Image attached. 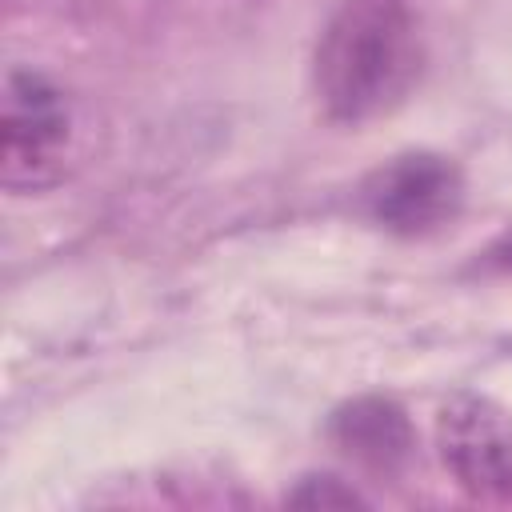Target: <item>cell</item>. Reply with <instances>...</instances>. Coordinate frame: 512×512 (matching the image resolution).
<instances>
[{
	"label": "cell",
	"instance_id": "cell-1",
	"mask_svg": "<svg viewBox=\"0 0 512 512\" xmlns=\"http://www.w3.org/2000/svg\"><path fill=\"white\" fill-rule=\"evenodd\" d=\"M420 68L412 0H340L316 44V96L340 124L372 120L404 100Z\"/></svg>",
	"mask_w": 512,
	"mask_h": 512
},
{
	"label": "cell",
	"instance_id": "cell-2",
	"mask_svg": "<svg viewBox=\"0 0 512 512\" xmlns=\"http://www.w3.org/2000/svg\"><path fill=\"white\" fill-rule=\"evenodd\" d=\"M72 148V116L44 76L12 72L0 120V180L8 192H44L64 176Z\"/></svg>",
	"mask_w": 512,
	"mask_h": 512
},
{
	"label": "cell",
	"instance_id": "cell-3",
	"mask_svg": "<svg viewBox=\"0 0 512 512\" xmlns=\"http://www.w3.org/2000/svg\"><path fill=\"white\" fill-rule=\"evenodd\" d=\"M464 180L448 156L404 152L380 164L364 184V208L376 224L400 236H424L460 212Z\"/></svg>",
	"mask_w": 512,
	"mask_h": 512
},
{
	"label": "cell",
	"instance_id": "cell-4",
	"mask_svg": "<svg viewBox=\"0 0 512 512\" xmlns=\"http://www.w3.org/2000/svg\"><path fill=\"white\" fill-rule=\"evenodd\" d=\"M436 448L448 476L472 500H512V420L484 396H456L440 408Z\"/></svg>",
	"mask_w": 512,
	"mask_h": 512
},
{
	"label": "cell",
	"instance_id": "cell-5",
	"mask_svg": "<svg viewBox=\"0 0 512 512\" xmlns=\"http://www.w3.org/2000/svg\"><path fill=\"white\" fill-rule=\"evenodd\" d=\"M332 440L360 464L376 472H392L408 460L412 452V428L408 416L384 400V396H360L344 404L332 416Z\"/></svg>",
	"mask_w": 512,
	"mask_h": 512
},
{
	"label": "cell",
	"instance_id": "cell-6",
	"mask_svg": "<svg viewBox=\"0 0 512 512\" xmlns=\"http://www.w3.org/2000/svg\"><path fill=\"white\" fill-rule=\"evenodd\" d=\"M492 256H496L500 264H508V268H512V228H508V232H504V236L496 240V248H492Z\"/></svg>",
	"mask_w": 512,
	"mask_h": 512
}]
</instances>
